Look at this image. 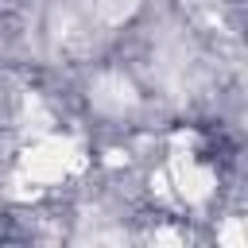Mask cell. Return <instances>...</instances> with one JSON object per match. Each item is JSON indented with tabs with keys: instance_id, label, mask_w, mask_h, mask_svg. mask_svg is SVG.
Returning a JSON list of instances; mask_svg holds the SVG:
<instances>
[{
	"instance_id": "1",
	"label": "cell",
	"mask_w": 248,
	"mask_h": 248,
	"mask_svg": "<svg viewBox=\"0 0 248 248\" xmlns=\"http://www.w3.org/2000/svg\"><path fill=\"white\" fill-rule=\"evenodd\" d=\"M78 167H81V151H78L70 140H62V136H43V140H35V143L23 151V159H19V174H23V182H31V186L62 182V178H70Z\"/></svg>"
},
{
	"instance_id": "2",
	"label": "cell",
	"mask_w": 248,
	"mask_h": 248,
	"mask_svg": "<svg viewBox=\"0 0 248 248\" xmlns=\"http://www.w3.org/2000/svg\"><path fill=\"white\" fill-rule=\"evenodd\" d=\"M163 174H167V186H174V194L186 198V202H202V198H209V190H213L209 167H202L194 155H178Z\"/></svg>"
}]
</instances>
